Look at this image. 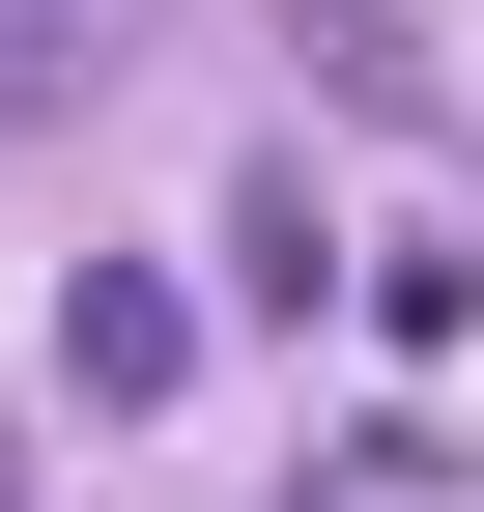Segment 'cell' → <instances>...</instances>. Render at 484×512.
<instances>
[{"label":"cell","instance_id":"cell-2","mask_svg":"<svg viewBox=\"0 0 484 512\" xmlns=\"http://www.w3.org/2000/svg\"><path fill=\"white\" fill-rule=\"evenodd\" d=\"M57 399H86V427H143V399H200V313H171L143 256H86V285H57Z\"/></svg>","mask_w":484,"mask_h":512},{"label":"cell","instance_id":"cell-4","mask_svg":"<svg viewBox=\"0 0 484 512\" xmlns=\"http://www.w3.org/2000/svg\"><path fill=\"white\" fill-rule=\"evenodd\" d=\"M285 29H314V86H342V114H456V86H428V29H399V0H285Z\"/></svg>","mask_w":484,"mask_h":512},{"label":"cell","instance_id":"cell-1","mask_svg":"<svg viewBox=\"0 0 484 512\" xmlns=\"http://www.w3.org/2000/svg\"><path fill=\"white\" fill-rule=\"evenodd\" d=\"M143 29H171V0H0V171H29V143H86Z\"/></svg>","mask_w":484,"mask_h":512},{"label":"cell","instance_id":"cell-3","mask_svg":"<svg viewBox=\"0 0 484 512\" xmlns=\"http://www.w3.org/2000/svg\"><path fill=\"white\" fill-rule=\"evenodd\" d=\"M342 285V228H314V171H228V313H314Z\"/></svg>","mask_w":484,"mask_h":512}]
</instances>
